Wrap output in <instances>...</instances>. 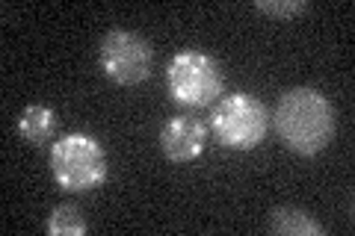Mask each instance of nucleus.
<instances>
[{
	"instance_id": "10",
	"label": "nucleus",
	"mask_w": 355,
	"mask_h": 236,
	"mask_svg": "<svg viewBox=\"0 0 355 236\" xmlns=\"http://www.w3.org/2000/svg\"><path fill=\"white\" fill-rule=\"evenodd\" d=\"M254 9L263 15H270V18H296V15L305 12L308 3L305 0H258Z\"/></svg>"
},
{
	"instance_id": "5",
	"label": "nucleus",
	"mask_w": 355,
	"mask_h": 236,
	"mask_svg": "<svg viewBox=\"0 0 355 236\" xmlns=\"http://www.w3.org/2000/svg\"><path fill=\"white\" fill-rule=\"evenodd\" d=\"M101 71L119 86H139L148 80L154 51L151 44L130 30H110L98 48Z\"/></svg>"
},
{
	"instance_id": "2",
	"label": "nucleus",
	"mask_w": 355,
	"mask_h": 236,
	"mask_svg": "<svg viewBox=\"0 0 355 236\" xmlns=\"http://www.w3.org/2000/svg\"><path fill=\"white\" fill-rule=\"evenodd\" d=\"M51 174L62 192H92L110 174L107 151L89 133H65L51 145Z\"/></svg>"
},
{
	"instance_id": "9",
	"label": "nucleus",
	"mask_w": 355,
	"mask_h": 236,
	"mask_svg": "<svg viewBox=\"0 0 355 236\" xmlns=\"http://www.w3.org/2000/svg\"><path fill=\"white\" fill-rule=\"evenodd\" d=\"M86 230H89V224L77 207L60 204V207L51 210V216H48V233L51 236H83Z\"/></svg>"
},
{
	"instance_id": "3",
	"label": "nucleus",
	"mask_w": 355,
	"mask_h": 236,
	"mask_svg": "<svg viewBox=\"0 0 355 236\" xmlns=\"http://www.w3.org/2000/svg\"><path fill=\"white\" fill-rule=\"evenodd\" d=\"M266 130H270V109L249 92H231L210 109V133L222 148L252 151L266 139Z\"/></svg>"
},
{
	"instance_id": "8",
	"label": "nucleus",
	"mask_w": 355,
	"mask_h": 236,
	"mask_svg": "<svg viewBox=\"0 0 355 236\" xmlns=\"http://www.w3.org/2000/svg\"><path fill=\"white\" fill-rule=\"evenodd\" d=\"M18 133L21 139L30 142V145H44L53 139V133H57V112L44 104H30L21 109L18 116Z\"/></svg>"
},
{
	"instance_id": "4",
	"label": "nucleus",
	"mask_w": 355,
	"mask_h": 236,
	"mask_svg": "<svg viewBox=\"0 0 355 236\" xmlns=\"http://www.w3.org/2000/svg\"><path fill=\"white\" fill-rule=\"evenodd\" d=\"M225 77L222 65L202 51H181L166 65V89L169 98L181 107H207L222 95Z\"/></svg>"
},
{
	"instance_id": "6",
	"label": "nucleus",
	"mask_w": 355,
	"mask_h": 236,
	"mask_svg": "<svg viewBox=\"0 0 355 236\" xmlns=\"http://www.w3.org/2000/svg\"><path fill=\"white\" fill-rule=\"evenodd\" d=\"M207 148V127L196 116H175L160 130V151L172 163H193Z\"/></svg>"
},
{
	"instance_id": "7",
	"label": "nucleus",
	"mask_w": 355,
	"mask_h": 236,
	"mask_svg": "<svg viewBox=\"0 0 355 236\" xmlns=\"http://www.w3.org/2000/svg\"><path fill=\"white\" fill-rule=\"evenodd\" d=\"M266 228L282 236H323L326 228L317 219H311L299 207H272L266 216Z\"/></svg>"
},
{
	"instance_id": "1",
	"label": "nucleus",
	"mask_w": 355,
	"mask_h": 236,
	"mask_svg": "<svg viewBox=\"0 0 355 236\" xmlns=\"http://www.w3.org/2000/svg\"><path fill=\"white\" fill-rule=\"evenodd\" d=\"M270 121L284 148L299 156H317L335 136V109L320 89L311 86L287 89Z\"/></svg>"
}]
</instances>
